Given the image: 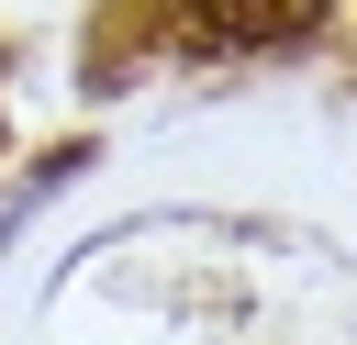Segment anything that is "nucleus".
Returning a JSON list of instances; mask_svg holds the SVG:
<instances>
[{"label": "nucleus", "instance_id": "nucleus-1", "mask_svg": "<svg viewBox=\"0 0 357 345\" xmlns=\"http://www.w3.org/2000/svg\"><path fill=\"white\" fill-rule=\"evenodd\" d=\"M335 0H190L178 11V45L190 56H268V45H301Z\"/></svg>", "mask_w": 357, "mask_h": 345}]
</instances>
